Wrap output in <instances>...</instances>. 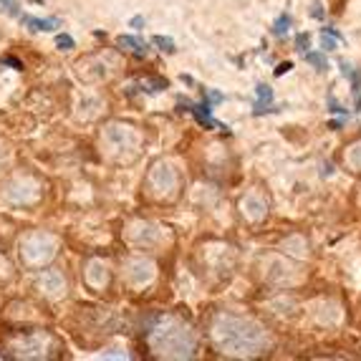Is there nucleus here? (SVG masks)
I'll use <instances>...</instances> for the list:
<instances>
[{
    "instance_id": "nucleus-9",
    "label": "nucleus",
    "mask_w": 361,
    "mask_h": 361,
    "mask_svg": "<svg viewBox=\"0 0 361 361\" xmlns=\"http://www.w3.org/2000/svg\"><path fill=\"white\" fill-rule=\"evenodd\" d=\"M152 43H154L157 49L162 51V54H175V41H172V38H167V36H154L152 38Z\"/></svg>"
},
{
    "instance_id": "nucleus-8",
    "label": "nucleus",
    "mask_w": 361,
    "mask_h": 361,
    "mask_svg": "<svg viewBox=\"0 0 361 361\" xmlns=\"http://www.w3.org/2000/svg\"><path fill=\"white\" fill-rule=\"evenodd\" d=\"M290 30V16L283 13V16H278V20L273 23V36L276 38H286V33Z\"/></svg>"
},
{
    "instance_id": "nucleus-10",
    "label": "nucleus",
    "mask_w": 361,
    "mask_h": 361,
    "mask_svg": "<svg viewBox=\"0 0 361 361\" xmlns=\"http://www.w3.org/2000/svg\"><path fill=\"white\" fill-rule=\"evenodd\" d=\"M321 46H324L326 51H336L338 38H336V36H331L329 30H321Z\"/></svg>"
},
{
    "instance_id": "nucleus-19",
    "label": "nucleus",
    "mask_w": 361,
    "mask_h": 361,
    "mask_svg": "<svg viewBox=\"0 0 361 361\" xmlns=\"http://www.w3.org/2000/svg\"><path fill=\"white\" fill-rule=\"evenodd\" d=\"M313 18H321V16H324V11H321V6H319V3H313Z\"/></svg>"
},
{
    "instance_id": "nucleus-15",
    "label": "nucleus",
    "mask_w": 361,
    "mask_h": 361,
    "mask_svg": "<svg viewBox=\"0 0 361 361\" xmlns=\"http://www.w3.org/2000/svg\"><path fill=\"white\" fill-rule=\"evenodd\" d=\"M207 94V102L210 104H220V102H225V97L220 94V91H205Z\"/></svg>"
},
{
    "instance_id": "nucleus-13",
    "label": "nucleus",
    "mask_w": 361,
    "mask_h": 361,
    "mask_svg": "<svg viewBox=\"0 0 361 361\" xmlns=\"http://www.w3.org/2000/svg\"><path fill=\"white\" fill-rule=\"evenodd\" d=\"M308 43H311V36H308V33H298V36H295V49L298 51H306Z\"/></svg>"
},
{
    "instance_id": "nucleus-4",
    "label": "nucleus",
    "mask_w": 361,
    "mask_h": 361,
    "mask_svg": "<svg viewBox=\"0 0 361 361\" xmlns=\"http://www.w3.org/2000/svg\"><path fill=\"white\" fill-rule=\"evenodd\" d=\"M18 20L25 25V28L36 30V33H51V30L61 28L59 18H36V16H25V13H18Z\"/></svg>"
},
{
    "instance_id": "nucleus-3",
    "label": "nucleus",
    "mask_w": 361,
    "mask_h": 361,
    "mask_svg": "<svg viewBox=\"0 0 361 361\" xmlns=\"http://www.w3.org/2000/svg\"><path fill=\"white\" fill-rule=\"evenodd\" d=\"M255 104H253V114L263 116V114H273L278 111V106L273 104V89L268 84H258L255 86Z\"/></svg>"
},
{
    "instance_id": "nucleus-14",
    "label": "nucleus",
    "mask_w": 361,
    "mask_h": 361,
    "mask_svg": "<svg viewBox=\"0 0 361 361\" xmlns=\"http://www.w3.org/2000/svg\"><path fill=\"white\" fill-rule=\"evenodd\" d=\"M0 6L6 8L8 13H11V16H16V18H18V3H16V0H0Z\"/></svg>"
},
{
    "instance_id": "nucleus-2",
    "label": "nucleus",
    "mask_w": 361,
    "mask_h": 361,
    "mask_svg": "<svg viewBox=\"0 0 361 361\" xmlns=\"http://www.w3.org/2000/svg\"><path fill=\"white\" fill-rule=\"evenodd\" d=\"M187 111H192V116L197 119L200 127L205 129H223L220 121L212 119V109H210V102H200V104H192V102H185Z\"/></svg>"
},
{
    "instance_id": "nucleus-11",
    "label": "nucleus",
    "mask_w": 361,
    "mask_h": 361,
    "mask_svg": "<svg viewBox=\"0 0 361 361\" xmlns=\"http://www.w3.org/2000/svg\"><path fill=\"white\" fill-rule=\"evenodd\" d=\"M56 46H59L61 51H71L76 43H73V38L68 36V33H61V36H56Z\"/></svg>"
},
{
    "instance_id": "nucleus-17",
    "label": "nucleus",
    "mask_w": 361,
    "mask_h": 361,
    "mask_svg": "<svg viewBox=\"0 0 361 361\" xmlns=\"http://www.w3.org/2000/svg\"><path fill=\"white\" fill-rule=\"evenodd\" d=\"M0 63H8V66L18 68V71L23 68V66H20V61H16V59H0Z\"/></svg>"
},
{
    "instance_id": "nucleus-6",
    "label": "nucleus",
    "mask_w": 361,
    "mask_h": 361,
    "mask_svg": "<svg viewBox=\"0 0 361 361\" xmlns=\"http://www.w3.org/2000/svg\"><path fill=\"white\" fill-rule=\"evenodd\" d=\"M303 61H306V63H311L316 71H329L326 54H319V51H303Z\"/></svg>"
},
{
    "instance_id": "nucleus-16",
    "label": "nucleus",
    "mask_w": 361,
    "mask_h": 361,
    "mask_svg": "<svg viewBox=\"0 0 361 361\" xmlns=\"http://www.w3.org/2000/svg\"><path fill=\"white\" fill-rule=\"evenodd\" d=\"M290 68H293V63H290V61H286V63H281V66L276 68V76H283V73L290 71Z\"/></svg>"
},
{
    "instance_id": "nucleus-18",
    "label": "nucleus",
    "mask_w": 361,
    "mask_h": 361,
    "mask_svg": "<svg viewBox=\"0 0 361 361\" xmlns=\"http://www.w3.org/2000/svg\"><path fill=\"white\" fill-rule=\"evenodd\" d=\"M132 25H134V28H142V25H145V18H142V16H134Z\"/></svg>"
},
{
    "instance_id": "nucleus-1",
    "label": "nucleus",
    "mask_w": 361,
    "mask_h": 361,
    "mask_svg": "<svg viewBox=\"0 0 361 361\" xmlns=\"http://www.w3.org/2000/svg\"><path fill=\"white\" fill-rule=\"evenodd\" d=\"M215 338L220 346H233L235 354H253L265 343V336L260 334L258 326L243 324V321L220 319L215 326Z\"/></svg>"
},
{
    "instance_id": "nucleus-7",
    "label": "nucleus",
    "mask_w": 361,
    "mask_h": 361,
    "mask_svg": "<svg viewBox=\"0 0 361 361\" xmlns=\"http://www.w3.org/2000/svg\"><path fill=\"white\" fill-rule=\"evenodd\" d=\"M341 73L351 81V91H354V94H356V91H361V68L356 71V68L349 66L346 61H341Z\"/></svg>"
},
{
    "instance_id": "nucleus-5",
    "label": "nucleus",
    "mask_w": 361,
    "mask_h": 361,
    "mask_svg": "<svg viewBox=\"0 0 361 361\" xmlns=\"http://www.w3.org/2000/svg\"><path fill=\"white\" fill-rule=\"evenodd\" d=\"M119 46H121V49L132 51L134 56H147V54H149V46H147V41H145V38H139V36H119Z\"/></svg>"
},
{
    "instance_id": "nucleus-12",
    "label": "nucleus",
    "mask_w": 361,
    "mask_h": 361,
    "mask_svg": "<svg viewBox=\"0 0 361 361\" xmlns=\"http://www.w3.org/2000/svg\"><path fill=\"white\" fill-rule=\"evenodd\" d=\"M329 111H331V114H341V116H349V111H346V109L341 106V104L336 102V99L334 97H329Z\"/></svg>"
}]
</instances>
